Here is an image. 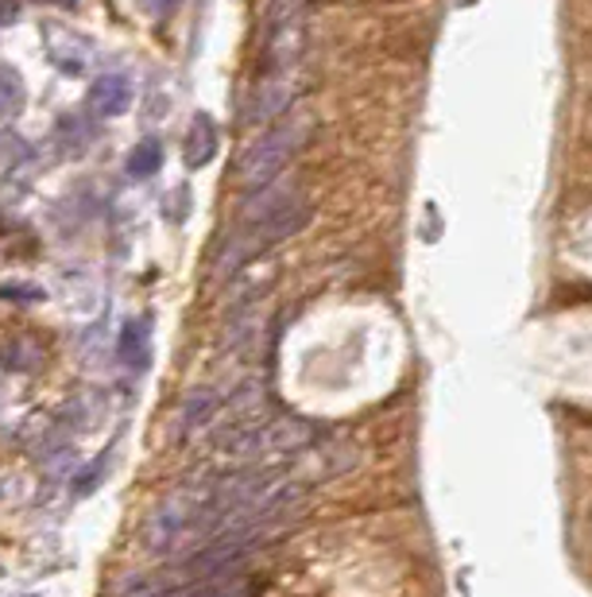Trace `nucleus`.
Wrapping results in <instances>:
<instances>
[{"mask_svg":"<svg viewBox=\"0 0 592 597\" xmlns=\"http://www.w3.org/2000/svg\"><path fill=\"white\" fill-rule=\"evenodd\" d=\"M252 194H259V199L248 202V210L241 214V225L228 233L225 249H221V256H217L221 276H225V272L233 276V272H241L248 261L272 253V249L283 245V241L298 237L314 217L310 194L298 191L295 183L290 186L272 183V186H264V191H252Z\"/></svg>","mask_w":592,"mask_h":597,"instance_id":"1","label":"nucleus"},{"mask_svg":"<svg viewBox=\"0 0 592 597\" xmlns=\"http://www.w3.org/2000/svg\"><path fill=\"white\" fill-rule=\"evenodd\" d=\"M318 431L314 423L298 419V415H259V419L244 423V427L228 431L225 438L210 446L213 454L236 462V466H279L290 454H303L314 446Z\"/></svg>","mask_w":592,"mask_h":597,"instance_id":"2","label":"nucleus"},{"mask_svg":"<svg viewBox=\"0 0 592 597\" xmlns=\"http://www.w3.org/2000/svg\"><path fill=\"white\" fill-rule=\"evenodd\" d=\"M314 136V113L303 105L287 109L279 121H272L236 160V186L241 191H264L287 171V163L310 144Z\"/></svg>","mask_w":592,"mask_h":597,"instance_id":"3","label":"nucleus"},{"mask_svg":"<svg viewBox=\"0 0 592 597\" xmlns=\"http://www.w3.org/2000/svg\"><path fill=\"white\" fill-rule=\"evenodd\" d=\"M306 67L295 62V67H275L264 70L252 85L248 101H244V124L248 129H259V124H272L279 121L287 109L298 105V98L306 93Z\"/></svg>","mask_w":592,"mask_h":597,"instance_id":"4","label":"nucleus"},{"mask_svg":"<svg viewBox=\"0 0 592 597\" xmlns=\"http://www.w3.org/2000/svg\"><path fill=\"white\" fill-rule=\"evenodd\" d=\"M303 54H306V20L303 16L272 23L267 47H264V70L295 67V62H303Z\"/></svg>","mask_w":592,"mask_h":597,"instance_id":"5","label":"nucleus"},{"mask_svg":"<svg viewBox=\"0 0 592 597\" xmlns=\"http://www.w3.org/2000/svg\"><path fill=\"white\" fill-rule=\"evenodd\" d=\"M217 407H221V392L217 388H210V384L191 388L183 404H178L175 419H171V438H175V443H183V438H191V435H202V427L213 419V412H217Z\"/></svg>","mask_w":592,"mask_h":597,"instance_id":"6","label":"nucleus"},{"mask_svg":"<svg viewBox=\"0 0 592 597\" xmlns=\"http://www.w3.org/2000/svg\"><path fill=\"white\" fill-rule=\"evenodd\" d=\"M132 105V82L124 74H101L85 93V109L93 117H121Z\"/></svg>","mask_w":592,"mask_h":597,"instance_id":"7","label":"nucleus"},{"mask_svg":"<svg viewBox=\"0 0 592 597\" xmlns=\"http://www.w3.org/2000/svg\"><path fill=\"white\" fill-rule=\"evenodd\" d=\"M213 155H217V124L210 113H197L191 121V132H186V168H205Z\"/></svg>","mask_w":592,"mask_h":597,"instance_id":"8","label":"nucleus"},{"mask_svg":"<svg viewBox=\"0 0 592 597\" xmlns=\"http://www.w3.org/2000/svg\"><path fill=\"white\" fill-rule=\"evenodd\" d=\"M175 594L178 597H252V583L236 570V575H221L197 586H175Z\"/></svg>","mask_w":592,"mask_h":597,"instance_id":"9","label":"nucleus"},{"mask_svg":"<svg viewBox=\"0 0 592 597\" xmlns=\"http://www.w3.org/2000/svg\"><path fill=\"white\" fill-rule=\"evenodd\" d=\"M28 105V90H23L20 70H12L8 62H0V117H16Z\"/></svg>","mask_w":592,"mask_h":597,"instance_id":"10","label":"nucleus"},{"mask_svg":"<svg viewBox=\"0 0 592 597\" xmlns=\"http://www.w3.org/2000/svg\"><path fill=\"white\" fill-rule=\"evenodd\" d=\"M163 168V144L160 140H140L129 155V175L132 179H152Z\"/></svg>","mask_w":592,"mask_h":597,"instance_id":"11","label":"nucleus"},{"mask_svg":"<svg viewBox=\"0 0 592 597\" xmlns=\"http://www.w3.org/2000/svg\"><path fill=\"white\" fill-rule=\"evenodd\" d=\"M140 337H144V330H140L136 322H132V326L124 330V337H121V357L129 361V365H132V350L140 345Z\"/></svg>","mask_w":592,"mask_h":597,"instance_id":"12","label":"nucleus"},{"mask_svg":"<svg viewBox=\"0 0 592 597\" xmlns=\"http://www.w3.org/2000/svg\"><path fill=\"white\" fill-rule=\"evenodd\" d=\"M0 298H16V303H35V298H43L39 287H0Z\"/></svg>","mask_w":592,"mask_h":597,"instance_id":"13","label":"nucleus"}]
</instances>
